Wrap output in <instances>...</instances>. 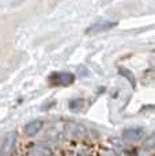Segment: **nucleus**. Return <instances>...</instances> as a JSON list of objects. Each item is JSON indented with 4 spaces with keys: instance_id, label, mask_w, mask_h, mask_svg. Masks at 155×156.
Returning a JSON list of instances; mask_svg holds the SVG:
<instances>
[{
    "instance_id": "f03ea898",
    "label": "nucleus",
    "mask_w": 155,
    "mask_h": 156,
    "mask_svg": "<svg viewBox=\"0 0 155 156\" xmlns=\"http://www.w3.org/2000/svg\"><path fill=\"white\" fill-rule=\"evenodd\" d=\"M116 26H117V22H114V20H101V22L94 23L90 27H87L86 34H98V33L102 31H108V30L116 27Z\"/></svg>"
},
{
    "instance_id": "7ed1b4c3",
    "label": "nucleus",
    "mask_w": 155,
    "mask_h": 156,
    "mask_svg": "<svg viewBox=\"0 0 155 156\" xmlns=\"http://www.w3.org/2000/svg\"><path fill=\"white\" fill-rule=\"evenodd\" d=\"M143 136H144V130H143L142 128H129V129H125L124 133H123L124 140H127V141H131V143L139 141L140 139H143Z\"/></svg>"
},
{
    "instance_id": "f257e3e1",
    "label": "nucleus",
    "mask_w": 155,
    "mask_h": 156,
    "mask_svg": "<svg viewBox=\"0 0 155 156\" xmlns=\"http://www.w3.org/2000/svg\"><path fill=\"white\" fill-rule=\"evenodd\" d=\"M75 76L70 72H55L49 76V83L53 86H71Z\"/></svg>"
},
{
    "instance_id": "20e7f679",
    "label": "nucleus",
    "mask_w": 155,
    "mask_h": 156,
    "mask_svg": "<svg viewBox=\"0 0 155 156\" xmlns=\"http://www.w3.org/2000/svg\"><path fill=\"white\" fill-rule=\"evenodd\" d=\"M27 156H52V149L42 144H37L29 148Z\"/></svg>"
},
{
    "instance_id": "0eeeda50",
    "label": "nucleus",
    "mask_w": 155,
    "mask_h": 156,
    "mask_svg": "<svg viewBox=\"0 0 155 156\" xmlns=\"http://www.w3.org/2000/svg\"><path fill=\"white\" fill-rule=\"evenodd\" d=\"M83 105H85L83 99H74L70 103V109L72 110V112H80V110L83 109Z\"/></svg>"
},
{
    "instance_id": "39448f33",
    "label": "nucleus",
    "mask_w": 155,
    "mask_h": 156,
    "mask_svg": "<svg viewBox=\"0 0 155 156\" xmlns=\"http://www.w3.org/2000/svg\"><path fill=\"white\" fill-rule=\"evenodd\" d=\"M15 137H16L15 133H10L7 137H5L4 141L2 144V147H0V156H7L10 154V151L13 149L14 144H15Z\"/></svg>"
},
{
    "instance_id": "423d86ee",
    "label": "nucleus",
    "mask_w": 155,
    "mask_h": 156,
    "mask_svg": "<svg viewBox=\"0 0 155 156\" xmlns=\"http://www.w3.org/2000/svg\"><path fill=\"white\" fill-rule=\"evenodd\" d=\"M44 122L40 121V119H35V121H31L29 124H26L25 126V133L27 137H34L35 134L40 133V130L42 129Z\"/></svg>"
},
{
    "instance_id": "6e6552de",
    "label": "nucleus",
    "mask_w": 155,
    "mask_h": 156,
    "mask_svg": "<svg viewBox=\"0 0 155 156\" xmlns=\"http://www.w3.org/2000/svg\"><path fill=\"white\" fill-rule=\"evenodd\" d=\"M121 72V75H123L124 77H127L128 80L131 82V84H132V87H135V77H133V75L131 73V71H128V69H125V68H120L118 69Z\"/></svg>"
}]
</instances>
